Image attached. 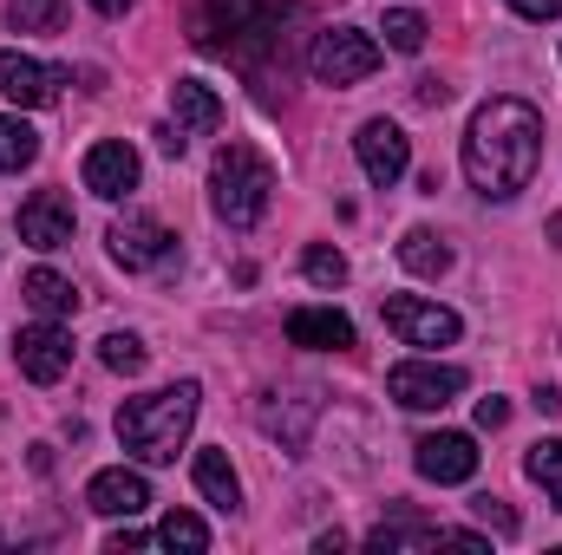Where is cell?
<instances>
[{
    "label": "cell",
    "instance_id": "ac0fdd59",
    "mask_svg": "<svg viewBox=\"0 0 562 555\" xmlns=\"http://www.w3.org/2000/svg\"><path fill=\"white\" fill-rule=\"evenodd\" d=\"M20 294H26L46 320H59V314H72V307H79V287H72L66 275H53V269H33V275L20 281Z\"/></svg>",
    "mask_w": 562,
    "mask_h": 555
},
{
    "label": "cell",
    "instance_id": "30bf717a",
    "mask_svg": "<svg viewBox=\"0 0 562 555\" xmlns=\"http://www.w3.org/2000/svg\"><path fill=\"white\" fill-rule=\"evenodd\" d=\"M105 242H112V262H119V269H157V262L170 256V229H164L157 216H144V209L119 216Z\"/></svg>",
    "mask_w": 562,
    "mask_h": 555
},
{
    "label": "cell",
    "instance_id": "e0dca14e",
    "mask_svg": "<svg viewBox=\"0 0 562 555\" xmlns=\"http://www.w3.org/2000/svg\"><path fill=\"white\" fill-rule=\"evenodd\" d=\"M196 490H203L216 510H236V503H243V477L229 471L223 451H196Z\"/></svg>",
    "mask_w": 562,
    "mask_h": 555
},
{
    "label": "cell",
    "instance_id": "cb8c5ba5",
    "mask_svg": "<svg viewBox=\"0 0 562 555\" xmlns=\"http://www.w3.org/2000/svg\"><path fill=\"white\" fill-rule=\"evenodd\" d=\"M380 33H386V46H393V53H419V46H425V33H431V26H425V13H413V7H393Z\"/></svg>",
    "mask_w": 562,
    "mask_h": 555
},
{
    "label": "cell",
    "instance_id": "4dcf8cb0",
    "mask_svg": "<svg viewBox=\"0 0 562 555\" xmlns=\"http://www.w3.org/2000/svg\"><path fill=\"white\" fill-rule=\"evenodd\" d=\"M92 7H99V13H125L132 0H92Z\"/></svg>",
    "mask_w": 562,
    "mask_h": 555
},
{
    "label": "cell",
    "instance_id": "8992f818",
    "mask_svg": "<svg viewBox=\"0 0 562 555\" xmlns=\"http://www.w3.org/2000/svg\"><path fill=\"white\" fill-rule=\"evenodd\" d=\"M380 314H386V327H393L406 347H451V340H458V314L438 307V301H419V294H386Z\"/></svg>",
    "mask_w": 562,
    "mask_h": 555
},
{
    "label": "cell",
    "instance_id": "8fae6325",
    "mask_svg": "<svg viewBox=\"0 0 562 555\" xmlns=\"http://www.w3.org/2000/svg\"><path fill=\"white\" fill-rule=\"evenodd\" d=\"M86 190L92 196H105V203H119V196H132L138 190V150L125 138H105L86 150Z\"/></svg>",
    "mask_w": 562,
    "mask_h": 555
},
{
    "label": "cell",
    "instance_id": "d6a6232c",
    "mask_svg": "<svg viewBox=\"0 0 562 555\" xmlns=\"http://www.w3.org/2000/svg\"><path fill=\"white\" fill-rule=\"evenodd\" d=\"M0 543H7V536H0Z\"/></svg>",
    "mask_w": 562,
    "mask_h": 555
},
{
    "label": "cell",
    "instance_id": "d4e9b609",
    "mask_svg": "<svg viewBox=\"0 0 562 555\" xmlns=\"http://www.w3.org/2000/svg\"><path fill=\"white\" fill-rule=\"evenodd\" d=\"M99 360H105L112 373H125V380H132V373H144V360H150V353H144L138 333H105V340H99Z\"/></svg>",
    "mask_w": 562,
    "mask_h": 555
},
{
    "label": "cell",
    "instance_id": "d6986e66",
    "mask_svg": "<svg viewBox=\"0 0 562 555\" xmlns=\"http://www.w3.org/2000/svg\"><path fill=\"white\" fill-rule=\"evenodd\" d=\"M400 262L413 269V275H425V281H438L445 269H451V249L431 236V229H406L400 236Z\"/></svg>",
    "mask_w": 562,
    "mask_h": 555
},
{
    "label": "cell",
    "instance_id": "7a4b0ae2",
    "mask_svg": "<svg viewBox=\"0 0 562 555\" xmlns=\"http://www.w3.org/2000/svg\"><path fill=\"white\" fill-rule=\"evenodd\" d=\"M190 424H196V380L144 393V399H125L119 406V444L132 457H144V464H177Z\"/></svg>",
    "mask_w": 562,
    "mask_h": 555
},
{
    "label": "cell",
    "instance_id": "f1b7e54d",
    "mask_svg": "<svg viewBox=\"0 0 562 555\" xmlns=\"http://www.w3.org/2000/svg\"><path fill=\"white\" fill-rule=\"evenodd\" d=\"M504 418H510V406H504V399H477V424H484V431H497Z\"/></svg>",
    "mask_w": 562,
    "mask_h": 555
},
{
    "label": "cell",
    "instance_id": "9a60e30c",
    "mask_svg": "<svg viewBox=\"0 0 562 555\" xmlns=\"http://www.w3.org/2000/svg\"><path fill=\"white\" fill-rule=\"evenodd\" d=\"M288 340L314 347V353H347L353 347V320L340 307H294L288 314Z\"/></svg>",
    "mask_w": 562,
    "mask_h": 555
},
{
    "label": "cell",
    "instance_id": "277c9868",
    "mask_svg": "<svg viewBox=\"0 0 562 555\" xmlns=\"http://www.w3.org/2000/svg\"><path fill=\"white\" fill-rule=\"evenodd\" d=\"M307 66H314L321 86H360V79L380 72V39H367L360 26H327V33L314 39Z\"/></svg>",
    "mask_w": 562,
    "mask_h": 555
},
{
    "label": "cell",
    "instance_id": "3957f363",
    "mask_svg": "<svg viewBox=\"0 0 562 555\" xmlns=\"http://www.w3.org/2000/svg\"><path fill=\"white\" fill-rule=\"evenodd\" d=\"M269 196H276V170L256 144H223L216 150V170H210V209L229 223V229H256L269 216Z\"/></svg>",
    "mask_w": 562,
    "mask_h": 555
},
{
    "label": "cell",
    "instance_id": "7402d4cb",
    "mask_svg": "<svg viewBox=\"0 0 562 555\" xmlns=\"http://www.w3.org/2000/svg\"><path fill=\"white\" fill-rule=\"evenodd\" d=\"M543 490H550V503L562 510V438H543V444H530V464H524Z\"/></svg>",
    "mask_w": 562,
    "mask_h": 555
},
{
    "label": "cell",
    "instance_id": "ffe728a7",
    "mask_svg": "<svg viewBox=\"0 0 562 555\" xmlns=\"http://www.w3.org/2000/svg\"><path fill=\"white\" fill-rule=\"evenodd\" d=\"M40 157V132L26 118H0V170H26Z\"/></svg>",
    "mask_w": 562,
    "mask_h": 555
},
{
    "label": "cell",
    "instance_id": "2e32d148",
    "mask_svg": "<svg viewBox=\"0 0 562 555\" xmlns=\"http://www.w3.org/2000/svg\"><path fill=\"white\" fill-rule=\"evenodd\" d=\"M170 112H177V132L183 138H210L223 125V99L203 86V79H177L170 86Z\"/></svg>",
    "mask_w": 562,
    "mask_h": 555
},
{
    "label": "cell",
    "instance_id": "6da1fadb",
    "mask_svg": "<svg viewBox=\"0 0 562 555\" xmlns=\"http://www.w3.org/2000/svg\"><path fill=\"white\" fill-rule=\"evenodd\" d=\"M537 157H543V118H537V105H524V99L477 105V118L464 132V177H471L477 196L510 203L517 190H530Z\"/></svg>",
    "mask_w": 562,
    "mask_h": 555
},
{
    "label": "cell",
    "instance_id": "484cf974",
    "mask_svg": "<svg viewBox=\"0 0 562 555\" xmlns=\"http://www.w3.org/2000/svg\"><path fill=\"white\" fill-rule=\"evenodd\" d=\"M301 269H307L314 287H340V281H347V256H340V249H327V242H314V249L301 256Z\"/></svg>",
    "mask_w": 562,
    "mask_h": 555
},
{
    "label": "cell",
    "instance_id": "5bb4252c",
    "mask_svg": "<svg viewBox=\"0 0 562 555\" xmlns=\"http://www.w3.org/2000/svg\"><path fill=\"white\" fill-rule=\"evenodd\" d=\"M66 86V72H53V66H40V59H26V53H0V92L13 99V105H53V92Z\"/></svg>",
    "mask_w": 562,
    "mask_h": 555
},
{
    "label": "cell",
    "instance_id": "7c38bea8",
    "mask_svg": "<svg viewBox=\"0 0 562 555\" xmlns=\"http://www.w3.org/2000/svg\"><path fill=\"white\" fill-rule=\"evenodd\" d=\"M72 203L59 196V190H40V196H26L20 203V242L26 249H66L72 242Z\"/></svg>",
    "mask_w": 562,
    "mask_h": 555
},
{
    "label": "cell",
    "instance_id": "ba28073f",
    "mask_svg": "<svg viewBox=\"0 0 562 555\" xmlns=\"http://www.w3.org/2000/svg\"><path fill=\"white\" fill-rule=\"evenodd\" d=\"M353 150H360L367 183H380V190H393V183L406 177V163H413V138H406L393 118H367L360 138H353Z\"/></svg>",
    "mask_w": 562,
    "mask_h": 555
},
{
    "label": "cell",
    "instance_id": "5b68a950",
    "mask_svg": "<svg viewBox=\"0 0 562 555\" xmlns=\"http://www.w3.org/2000/svg\"><path fill=\"white\" fill-rule=\"evenodd\" d=\"M386 393L406 406V412H445L458 393H464V373L458 366H438V360H400L386 373Z\"/></svg>",
    "mask_w": 562,
    "mask_h": 555
},
{
    "label": "cell",
    "instance_id": "4fadbf2b",
    "mask_svg": "<svg viewBox=\"0 0 562 555\" xmlns=\"http://www.w3.org/2000/svg\"><path fill=\"white\" fill-rule=\"evenodd\" d=\"M86 510H99V517H119V523H132L150 510V484H144L138 471H99L92 484H86Z\"/></svg>",
    "mask_w": 562,
    "mask_h": 555
},
{
    "label": "cell",
    "instance_id": "f546056e",
    "mask_svg": "<svg viewBox=\"0 0 562 555\" xmlns=\"http://www.w3.org/2000/svg\"><path fill=\"white\" fill-rule=\"evenodd\" d=\"M144 543H150V536H144V530H112V543H105V550H144Z\"/></svg>",
    "mask_w": 562,
    "mask_h": 555
},
{
    "label": "cell",
    "instance_id": "52a82bcc",
    "mask_svg": "<svg viewBox=\"0 0 562 555\" xmlns=\"http://www.w3.org/2000/svg\"><path fill=\"white\" fill-rule=\"evenodd\" d=\"M13 360H20V373H26L33 386H59V380L72 373V333L53 327V320L20 327V333H13Z\"/></svg>",
    "mask_w": 562,
    "mask_h": 555
},
{
    "label": "cell",
    "instance_id": "9c48e42d",
    "mask_svg": "<svg viewBox=\"0 0 562 555\" xmlns=\"http://www.w3.org/2000/svg\"><path fill=\"white\" fill-rule=\"evenodd\" d=\"M413 464H419L425 484H471L477 477V438L471 431H431L413 444Z\"/></svg>",
    "mask_w": 562,
    "mask_h": 555
},
{
    "label": "cell",
    "instance_id": "83f0119b",
    "mask_svg": "<svg viewBox=\"0 0 562 555\" xmlns=\"http://www.w3.org/2000/svg\"><path fill=\"white\" fill-rule=\"evenodd\" d=\"M510 7H517L524 20H557L562 13V0H510Z\"/></svg>",
    "mask_w": 562,
    "mask_h": 555
},
{
    "label": "cell",
    "instance_id": "603a6c76",
    "mask_svg": "<svg viewBox=\"0 0 562 555\" xmlns=\"http://www.w3.org/2000/svg\"><path fill=\"white\" fill-rule=\"evenodd\" d=\"M157 543H164V550H210V530H203V517L170 510V517L157 523Z\"/></svg>",
    "mask_w": 562,
    "mask_h": 555
},
{
    "label": "cell",
    "instance_id": "44dd1931",
    "mask_svg": "<svg viewBox=\"0 0 562 555\" xmlns=\"http://www.w3.org/2000/svg\"><path fill=\"white\" fill-rule=\"evenodd\" d=\"M7 20H13L20 33H59L66 0H7Z\"/></svg>",
    "mask_w": 562,
    "mask_h": 555
},
{
    "label": "cell",
    "instance_id": "1f68e13d",
    "mask_svg": "<svg viewBox=\"0 0 562 555\" xmlns=\"http://www.w3.org/2000/svg\"><path fill=\"white\" fill-rule=\"evenodd\" d=\"M550 242L562 249V216H550Z\"/></svg>",
    "mask_w": 562,
    "mask_h": 555
},
{
    "label": "cell",
    "instance_id": "4316f807",
    "mask_svg": "<svg viewBox=\"0 0 562 555\" xmlns=\"http://www.w3.org/2000/svg\"><path fill=\"white\" fill-rule=\"evenodd\" d=\"M471 510H477V523H484V530H497V536H517V510H510V503H497V497H477Z\"/></svg>",
    "mask_w": 562,
    "mask_h": 555
}]
</instances>
